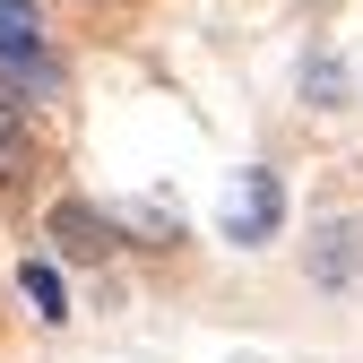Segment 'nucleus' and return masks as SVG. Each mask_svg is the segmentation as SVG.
<instances>
[{"label":"nucleus","mask_w":363,"mask_h":363,"mask_svg":"<svg viewBox=\"0 0 363 363\" xmlns=\"http://www.w3.org/2000/svg\"><path fill=\"white\" fill-rule=\"evenodd\" d=\"M18 286H26V303H35V320H43V329H61V320H69V286H61V268H52V259H26V268H18Z\"/></svg>","instance_id":"5"},{"label":"nucleus","mask_w":363,"mask_h":363,"mask_svg":"<svg viewBox=\"0 0 363 363\" xmlns=\"http://www.w3.org/2000/svg\"><path fill=\"white\" fill-rule=\"evenodd\" d=\"M26 173H35V104L0 78V191H18Z\"/></svg>","instance_id":"4"},{"label":"nucleus","mask_w":363,"mask_h":363,"mask_svg":"<svg viewBox=\"0 0 363 363\" xmlns=\"http://www.w3.org/2000/svg\"><path fill=\"white\" fill-rule=\"evenodd\" d=\"M303 277L320 294H354L363 286V216H320L303 234Z\"/></svg>","instance_id":"2"},{"label":"nucleus","mask_w":363,"mask_h":363,"mask_svg":"<svg viewBox=\"0 0 363 363\" xmlns=\"http://www.w3.org/2000/svg\"><path fill=\"white\" fill-rule=\"evenodd\" d=\"M303 104H311V113H337V104H346V61L311 52V61H303Z\"/></svg>","instance_id":"6"},{"label":"nucleus","mask_w":363,"mask_h":363,"mask_svg":"<svg viewBox=\"0 0 363 363\" xmlns=\"http://www.w3.org/2000/svg\"><path fill=\"white\" fill-rule=\"evenodd\" d=\"M86 9H113V0H86Z\"/></svg>","instance_id":"7"},{"label":"nucleus","mask_w":363,"mask_h":363,"mask_svg":"<svg viewBox=\"0 0 363 363\" xmlns=\"http://www.w3.org/2000/svg\"><path fill=\"white\" fill-rule=\"evenodd\" d=\"M286 225V182L268 173V164H251L242 173V191L225 199V242H242V251H259L268 234Z\"/></svg>","instance_id":"3"},{"label":"nucleus","mask_w":363,"mask_h":363,"mask_svg":"<svg viewBox=\"0 0 363 363\" xmlns=\"http://www.w3.org/2000/svg\"><path fill=\"white\" fill-rule=\"evenodd\" d=\"M43 242H52V259H69V268H104L121 251V216L96 208V199H52L43 208Z\"/></svg>","instance_id":"1"}]
</instances>
